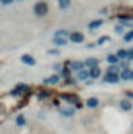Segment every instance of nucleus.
<instances>
[{
  "label": "nucleus",
  "mask_w": 133,
  "mask_h": 134,
  "mask_svg": "<svg viewBox=\"0 0 133 134\" xmlns=\"http://www.w3.org/2000/svg\"><path fill=\"white\" fill-rule=\"evenodd\" d=\"M33 11H34V14H36V16H45V14H47V11H49V6H47V3H45V2H38V3L34 5Z\"/></svg>",
  "instance_id": "nucleus-1"
},
{
  "label": "nucleus",
  "mask_w": 133,
  "mask_h": 134,
  "mask_svg": "<svg viewBox=\"0 0 133 134\" xmlns=\"http://www.w3.org/2000/svg\"><path fill=\"white\" fill-rule=\"evenodd\" d=\"M121 80H124V81L133 80V70H130V69H124V70L121 72Z\"/></svg>",
  "instance_id": "nucleus-2"
},
{
  "label": "nucleus",
  "mask_w": 133,
  "mask_h": 134,
  "mask_svg": "<svg viewBox=\"0 0 133 134\" xmlns=\"http://www.w3.org/2000/svg\"><path fill=\"white\" fill-rule=\"evenodd\" d=\"M69 39L74 42V44H81L83 42V34L81 33H70V36H69Z\"/></svg>",
  "instance_id": "nucleus-3"
},
{
  "label": "nucleus",
  "mask_w": 133,
  "mask_h": 134,
  "mask_svg": "<svg viewBox=\"0 0 133 134\" xmlns=\"http://www.w3.org/2000/svg\"><path fill=\"white\" fill-rule=\"evenodd\" d=\"M105 81H106V83H117V81H119V75H114V73H105Z\"/></svg>",
  "instance_id": "nucleus-4"
},
{
  "label": "nucleus",
  "mask_w": 133,
  "mask_h": 134,
  "mask_svg": "<svg viewBox=\"0 0 133 134\" xmlns=\"http://www.w3.org/2000/svg\"><path fill=\"white\" fill-rule=\"evenodd\" d=\"M60 112H61L63 115H66V117H72V115L75 114V109L67 106V108H61V109H60Z\"/></svg>",
  "instance_id": "nucleus-5"
},
{
  "label": "nucleus",
  "mask_w": 133,
  "mask_h": 134,
  "mask_svg": "<svg viewBox=\"0 0 133 134\" xmlns=\"http://www.w3.org/2000/svg\"><path fill=\"white\" fill-rule=\"evenodd\" d=\"M83 66H85V64H83L81 61H74V63L70 64V69L75 70V72H80V70H83Z\"/></svg>",
  "instance_id": "nucleus-6"
},
{
  "label": "nucleus",
  "mask_w": 133,
  "mask_h": 134,
  "mask_svg": "<svg viewBox=\"0 0 133 134\" xmlns=\"http://www.w3.org/2000/svg\"><path fill=\"white\" fill-rule=\"evenodd\" d=\"M97 64H99V61H97L96 58H88V59L85 61V66L91 67V69H94V67H97Z\"/></svg>",
  "instance_id": "nucleus-7"
},
{
  "label": "nucleus",
  "mask_w": 133,
  "mask_h": 134,
  "mask_svg": "<svg viewBox=\"0 0 133 134\" xmlns=\"http://www.w3.org/2000/svg\"><path fill=\"white\" fill-rule=\"evenodd\" d=\"M58 81H60V76H58V75H52L50 78L44 80V83H45V84H57Z\"/></svg>",
  "instance_id": "nucleus-8"
},
{
  "label": "nucleus",
  "mask_w": 133,
  "mask_h": 134,
  "mask_svg": "<svg viewBox=\"0 0 133 134\" xmlns=\"http://www.w3.org/2000/svg\"><path fill=\"white\" fill-rule=\"evenodd\" d=\"M121 108H122L124 111H132L133 104H132V101H129V100H122L121 101Z\"/></svg>",
  "instance_id": "nucleus-9"
},
{
  "label": "nucleus",
  "mask_w": 133,
  "mask_h": 134,
  "mask_svg": "<svg viewBox=\"0 0 133 134\" xmlns=\"http://www.w3.org/2000/svg\"><path fill=\"white\" fill-rule=\"evenodd\" d=\"M88 76H89V72H86L85 69H83V70H80V72L77 73V80H80V81H83V80H86Z\"/></svg>",
  "instance_id": "nucleus-10"
},
{
  "label": "nucleus",
  "mask_w": 133,
  "mask_h": 134,
  "mask_svg": "<svg viewBox=\"0 0 133 134\" xmlns=\"http://www.w3.org/2000/svg\"><path fill=\"white\" fill-rule=\"evenodd\" d=\"M70 34L67 33L66 30H58L57 33H55V37H60V39H67Z\"/></svg>",
  "instance_id": "nucleus-11"
},
{
  "label": "nucleus",
  "mask_w": 133,
  "mask_h": 134,
  "mask_svg": "<svg viewBox=\"0 0 133 134\" xmlns=\"http://www.w3.org/2000/svg\"><path fill=\"white\" fill-rule=\"evenodd\" d=\"M22 63H25V64H28V66H33L34 59L32 56H28V55H24V56H22Z\"/></svg>",
  "instance_id": "nucleus-12"
},
{
  "label": "nucleus",
  "mask_w": 133,
  "mask_h": 134,
  "mask_svg": "<svg viewBox=\"0 0 133 134\" xmlns=\"http://www.w3.org/2000/svg\"><path fill=\"white\" fill-rule=\"evenodd\" d=\"M86 104H88V108H97V104H99V100H97V98H88Z\"/></svg>",
  "instance_id": "nucleus-13"
},
{
  "label": "nucleus",
  "mask_w": 133,
  "mask_h": 134,
  "mask_svg": "<svg viewBox=\"0 0 133 134\" xmlns=\"http://www.w3.org/2000/svg\"><path fill=\"white\" fill-rule=\"evenodd\" d=\"M106 61H108V63H110L111 66H116V63L119 61V58H117L116 55H110V56L106 58Z\"/></svg>",
  "instance_id": "nucleus-14"
},
{
  "label": "nucleus",
  "mask_w": 133,
  "mask_h": 134,
  "mask_svg": "<svg viewBox=\"0 0 133 134\" xmlns=\"http://www.w3.org/2000/svg\"><path fill=\"white\" fill-rule=\"evenodd\" d=\"M99 75H100V69H99V67H94V69H91V70H89V76L97 78Z\"/></svg>",
  "instance_id": "nucleus-15"
},
{
  "label": "nucleus",
  "mask_w": 133,
  "mask_h": 134,
  "mask_svg": "<svg viewBox=\"0 0 133 134\" xmlns=\"http://www.w3.org/2000/svg\"><path fill=\"white\" fill-rule=\"evenodd\" d=\"M58 5H60L61 9H66V8H69V5H70V0H58Z\"/></svg>",
  "instance_id": "nucleus-16"
},
{
  "label": "nucleus",
  "mask_w": 133,
  "mask_h": 134,
  "mask_svg": "<svg viewBox=\"0 0 133 134\" xmlns=\"http://www.w3.org/2000/svg\"><path fill=\"white\" fill-rule=\"evenodd\" d=\"M66 41H67V39H60V37H55V39H53V44L61 47V45H66Z\"/></svg>",
  "instance_id": "nucleus-17"
},
{
  "label": "nucleus",
  "mask_w": 133,
  "mask_h": 134,
  "mask_svg": "<svg viewBox=\"0 0 133 134\" xmlns=\"http://www.w3.org/2000/svg\"><path fill=\"white\" fill-rule=\"evenodd\" d=\"M100 25H102V20H94V22H91V24H89V30H94V28H99Z\"/></svg>",
  "instance_id": "nucleus-18"
},
{
  "label": "nucleus",
  "mask_w": 133,
  "mask_h": 134,
  "mask_svg": "<svg viewBox=\"0 0 133 134\" xmlns=\"http://www.w3.org/2000/svg\"><path fill=\"white\" fill-rule=\"evenodd\" d=\"M117 72H119V67L117 66H110L108 70H106V73H114V75H117Z\"/></svg>",
  "instance_id": "nucleus-19"
},
{
  "label": "nucleus",
  "mask_w": 133,
  "mask_h": 134,
  "mask_svg": "<svg viewBox=\"0 0 133 134\" xmlns=\"http://www.w3.org/2000/svg\"><path fill=\"white\" fill-rule=\"evenodd\" d=\"M116 56H117L119 59H124V58H127V50H119Z\"/></svg>",
  "instance_id": "nucleus-20"
},
{
  "label": "nucleus",
  "mask_w": 133,
  "mask_h": 134,
  "mask_svg": "<svg viewBox=\"0 0 133 134\" xmlns=\"http://www.w3.org/2000/svg\"><path fill=\"white\" fill-rule=\"evenodd\" d=\"M124 39L129 42V41H132L133 39V31H130V33H127V34H124Z\"/></svg>",
  "instance_id": "nucleus-21"
},
{
  "label": "nucleus",
  "mask_w": 133,
  "mask_h": 134,
  "mask_svg": "<svg viewBox=\"0 0 133 134\" xmlns=\"http://www.w3.org/2000/svg\"><path fill=\"white\" fill-rule=\"evenodd\" d=\"M16 122H17V125H21V126H22V125H24V123H25V119H24V117H22V115H19V117H17V120H16Z\"/></svg>",
  "instance_id": "nucleus-22"
},
{
  "label": "nucleus",
  "mask_w": 133,
  "mask_h": 134,
  "mask_svg": "<svg viewBox=\"0 0 133 134\" xmlns=\"http://www.w3.org/2000/svg\"><path fill=\"white\" fill-rule=\"evenodd\" d=\"M114 31H116L117 34H122V33H124V27H121V25H117V27L114 28Z\"/></svg>",
  "instance_id": "nucleus-23"
},
{
  "label": "nucleus",
  "mask_w": 133,
  "mask_h": 134,
  "mask_svg": "<svg viewBox=\"0 0 133 134\" xmlns=\"http://www.w3.org/2000/svg\"><path fill=\"white\" fill-rule=\"evenodd\" d=\"M108 41H110L108 36H102V37L99 39V44H105V42H108Z\"/></svg>",
  "instance_id": "nucleus-24"
},
{
  "label": "nucleus",
  "mask_w": 133,
  "mask_h": 134,
  "mask_svg": "<svg viewBox=\"0 0 133 134\" xmlns=\"http://www.w3.org/2000/svg\"><path fill=\"white\" fill-rule=\"evenodd\" d=\"M49 55H50V56H58L60 52H58V50H49Z\"/></svg>",
  "instance_id": "nucleus-25"
},
{
  "label": "nucleus",
  "mask_w": 133,
  "mask_h": 134,
  "mask_svg": "<svg viewBox=\"0 0 133 134\" xmlns=\"http://www.w3.org/2000/svg\"><path fill=\"white\" fill-rule=\"evenodd\" d=\"M127 58H130V59H133V48H130V50H127Z\"/></svg>",
  "instance_id": "nucleus-26"
},
{
  "label": "nucleus",
  "mask_w": 133,
  "mask_h": 134,
  "mask_svg": "<svg viewBox=\"0 0 133 134\" xmlns=\"http://www.w3.org/2000/svg\"><path fill=\"white\" fill-rule=\"evenodd\" d=\"M53 70L55 72H61V64H55L53 66Z\"/></svg>",
  "instance_id": "nucleus-27"
},
{
  "label": "nucleus",
  "mask_w": 133,
  "mask_h": 134,
  "mask_svg": "<svg viewBox=\"0 0 133 134\" xmlns=\"http://www.w3.org/2000/svg\"><path fill=\"white\" fill-rule=\"evenodd\" d=\"M2 3H5V5H9V3H13V0H2Z\"/></svg>",
  "instance_id": "nucleus-28"
},
{
  "label": "nucleus",
  "mask_w": 133,
  "mask_h": 134,
  "mask_svg": "<svg viewBox=\"0 0 133 134\" xmlns=\"http://www.w3.org/2000/svg\"><path fill=\"white\" fill-rule=\"evenodd\" d=\"M127 97H132V98H133V94H132V92H130V91L127 92Z\"/></svg>",
  "instance_id": "nucleus-29"
}]
</instances>
